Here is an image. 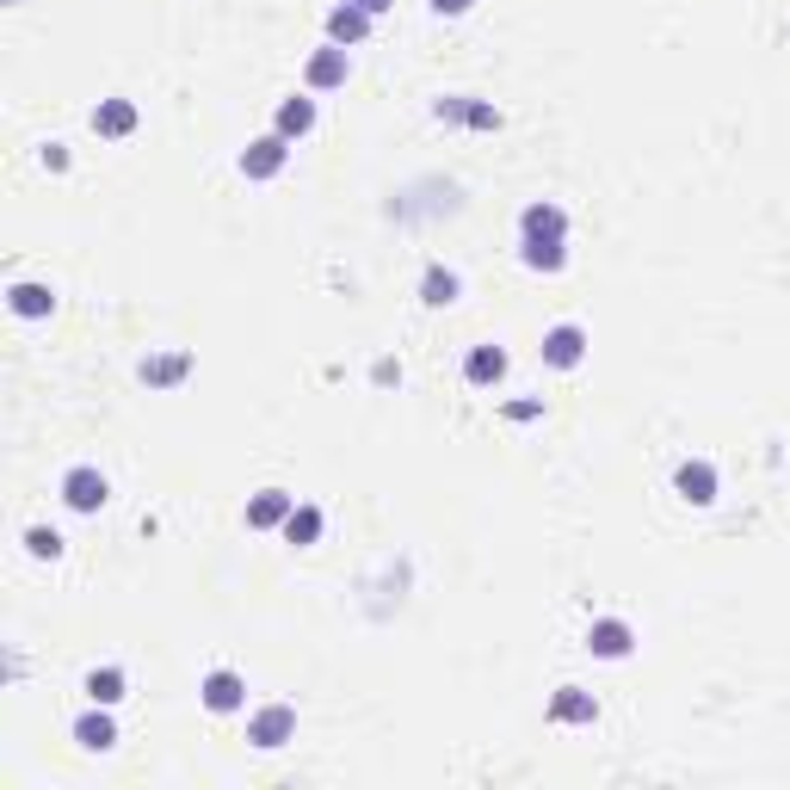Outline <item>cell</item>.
Returning a JSON list of instances; mask_svg holds the SVG:
<instances>
[{"label":"cell","mask_w":790,"mask_h":790,"mask_svg":"<svg viewBox=\"0 0 790 790\" xmlns=\"http://www.w3.org/2000/svg\"><path fill=\"white\" fill-rule=\"evenodd\" d=\"M519 253L531 272H562V260H568V216H562V204H525L519 216Z\"/></svg>","instance_id":"obj_1"},{"label":"cell","mask_w":790,"mask_h":790,"mask_svg":"<svg viewBox=\"0 0 790 790\" xmlns=\"http://www.w3.org/2000/svg\"><path fill=\"white\" fill-rule=\"evenodd\" d=\"M105 494H112V488H105V476H99V469H87V463L62 476V501L75 506V513H99V506H105Z\"/></svg>","instance_id":"obj_2"},{"label":"cell","mask_w":790,"mask_h":790,"mask_svg":"<svg viewBox=\"0 0 790 790\" xmlns=\"http://www.w3.org/2000/svg\"><path fill=\"white\" fill-rule=\"evenodd\" d=\"M580 359H587V328H575V322H562V328H550V334H543V365L575 371Z\"/></svg>","instance_id":"obj_3"},{"label":"cell","mask_w":790,"mask_h":790,"mask_svg":"<svg viewBox=\"0 0 790 790\" xmlns=\"http://www.w3.org/2000/svg\"><path fill=\"white\" fill-rule=\"evenodd\" d=\"M290 735H297V711H290V704H266V711L248 723V741H253V748H285Z\"/></svg>","instance_id":"obj_4"},{"label":"cell","mask_w":790,"mask_h":790,"mask_svg":"<svg viewBox=\"0 0 790 790\" xmlns=\"http://www.w3.org/2000/svg\"><path fill=\"white\" fill-rule=\"evenodd\" d=\"M630 642H637V637H630V624H624V617H599L593 630H587V649H593L599 661H624V655H630Z\"/></svg>","instance_id":"obj_5"},{"label":"cell","mask_w":790,"mask_h":790,"mask_svg":"<svg viewBox=\"0 0 790 790\" xmlns=\"http://www.w3.org/2000/svg\"><path fill=\"white\" fill-rule=\"evenodd\" d=\"M285 136H260V142H248V149H241V174L248 179H272L278 174V167H285Z\"/></svg>","instance_id":"obj_6"},{"label":"cell","mask_w":790,"mask_h":790,"mask_svg":"<svg viewBox=\"0 0 790 790\" xmlns=\"http://www.w3.org/2000/svg\"><path fill=\"white\" fill-rule=\"evenodd\" d=\"M432 112L451 117V124H469V130H501V112H494V105H482V99H439Z\"/></svg>","instance_id":"obj_7"},{"label":"cell","mask_w":790,"mask_h":790,"mask_svg":"<svg viewBox=\"0 0 790 790\" xmlns=\"http://www.w3.org/2000/svg\"><path fill=\"white\" fill-rule=\"evenodd\" d=\"M674 488H679V494H686L692 506H711V501H716V469H711L704 457H698V463H679Z\"/></svg>","instance_id":"obj_8"},{"label":"cell","mask_w":790,"mask_h":790,"mask_svg":"<svg viewBox=\"0 0 790 790\" xmlns=\"http://www.w3.org/2000/svg\"><path fill=\"white\" fill-rule=\"evenodd\" d=\"M290 506H297V501H290L285 488H266V494H253V501H248V525H253V531H266V525H285V519H290Z\"/></svg>","instance_id":"obj_9"},{"label":"cell","mask_w":790,"mask_h":790,"mask_svg":"<svg viewBox=\"0 0 790 790\" xmlns=\"http://www.w3.org/2000/svg\"><path fill=\"white\" fill-rule=\"evenodd\" d=\"M463 377H469L476 389L501 384V377H506V352H501V347H476L469 359H463Z\"/></svg>","instance_id":"obj_10"},{"label":"cell","mask_w":790,"mask_h":790,"mask_svg":"<svg viewBox=\"0 0 790 790\" xmlns=\"http://www.w3.org/2000/svg\"><path fill=\"white\" fill-rule=\"evenodd\" d=\"M241 698H248V686H241V674H229V667H216V674L204 679V704H211V711H241Z\"/></svg>","instance_id":"obj_11"},{"label":"cell","mask_w":790,"mask_h":790,"mask_svg":"<svg viewBox=\"0 0 790 790\" xmlns=\"http://www.w3.org/2000/svg\"><path fill=\"white\" fill-rule=\"evenodd\" d=\"M365 32H371V13L359 7V0H347V7H334L328 13V38L334 43H359Z\"/></svg>","instance_id":"obj_12"},{"label":"cell","mask_w":790,"mask_h":790,"mask_svg":"<svg viewBox=\"0 0 790 790\" xmlns=\"http://www.w3.org/2000/svg\"><path fill=\"white\" fill-rule=\"evenodd\" d=\"M550 716H556V723H593L599 704H593V692H580V686H562V692L550 698Z\"/></svg>","instance_id":"obj_13"},{"label":"cell","mask_w":790,"mask_h":790,"mask_svg":"<svg viewBox=\"0 0 790 790\" xmlns=\"http://www.w3.org/2000/svg\"><path fill=\"white\" fill-rule=\"evenodd\" d=\"M93 130L99 136H130L136 130V105H130V99H99Z\"/></svg>","instance_id":"obj_14"},{"label":"cell","mask_w":790,"mask_h":790,"mask_svg":"<svg viewBox=\"0 0 790 790\" xmlns=\"http://www.w3.org/2000/svg\"><path fill=\"white\" fill-rule=\"evenodd\" d=\"M7 303H13V315L38 322V315H50V309H57V297H50V285H13V290H7Z\"/></svg>","instance_id":"obj_15"},{"label":"cell","mask_w":790,"mask_h":790,"mask_svg":"<svg viewBox=\"0 0 790 790\" xmlns=\"http://www.w3.org/2000/svg\"><path fill=\"white\" fill-rule=\"evenodd\" d=\"M75 741H80V748H87V753H105V748H112V741H117L112 716H105V711H87V716H80V723H75Z\"/></svg>","instance_id":"obj_16"},{"label":"cell","mask_w":790,"mask_h":790,"mask_svg":"<svg viewBox=\"0 0 790 790\" xmlns=\"http://www.w3.org/2000/svg\"><path fill=\"white\" fill-rule=\"evenodd\" d=\"M347 80V50L334 43V50H322V57H309V87H340Z\"/></svg>","instance_id":"obj_17"},{"label":"cell","mask_w":790,"mask_h":790,"mask_svg":"<svg viewBox=\"0 0 790 790\" xmlns=\"http://www.w3.org/2000/svg\"><path fill=\"white\" fill-rule=\"evenodd\" d=\"M192 371V352H167V359H142V377H149L154 389H167V384H179Z\"/></svg>","instance_id":"obj_18"},{"label":"cell","mask_w":790,"mask_h":790,"mask_svg":"<svg viewBox=\"0 0 790 790\" xmlns=\"http://www.w3.org/2000/svg\"><path fill=\"white\" fill-rule=\"evenodd\" d=\"M315 130V105H309V99H285V105H278V136H309Z\"/></svg>","instance_id":"obj_19"},{"label":"cell","mask_w":790,"mask_h":790,"mask_svg":"<svg viewBox=\"0 0 790 790\" xmlns=\"http://www.w3.org/2000/svg\"><path fill=\"white\" fill-rule=\"evenodd\" d=\"M87 698H93V704H117V698H124V667H93V674H87Z\"/></svg>","instance_id":"obj_20"},{"label":"cell","mask_w":790,"mask_h":790,"mask_svg":"<svg viewBox=\"0 0 790 790\" xmlns=\"http://www.w3.org/2000/svg\"><path fill=\"white\" fill-rule=\"evenodd\" d=\"M421 297L432 309H444V303H457V278H451V272L444 266H426V278H421Z\"/></svg>","instance_id":"obj_21"},{"label":"cell","mask_w":790,"mask_h":790,"mask_svg":"<svg viewBox=\"0 0 790 790\" xmlns=\"http://www.w3.org/2000/svg\"><path fill=\"white\" fill-rule=\"evenodd\" d=\"M285 538L290 543H315V538H322V513H315V506H290Z\"/></svg>","instance_id":"obj_22"},{"label":"cell","mask_w":790,"mask_h":790,"mask_svg":"<svg viewBox=\"0 0 790 790\" xmlns=\"http://www.w3.org/2000/svg\"><path fill=\"white\" fill-rule=\"evenodd\" d=\"M25 550H32V556H62V538L50 525H32V531H25Z\"/></svg>","instance_id":"obj_23"},{"label":"cell","mask_w":790,"mask_h":790,"mask_svg":"<svg viewBox=\"0 0 790 790\" xmlns=\"http://www.w3.org/2000/svg\"><path fill=\"white\" fill-rule=\"evenodd\" d=\"M538 414H543V402H513L506 407V421H538Z\"/></svg>","instance_id":"obj_24"},{"label":"cell","mask_w":790,"mask_h":790,"mask_svg":"<svg viewBox=\"0 0 790 790\" xmlns=\"http://www.w3.org/2000/svg\"><path fill=\"white\" fill-rule=\"evenodd\" d=\"M469 0H432V13H463Z\"/></svg>","instance_id":"obj_25"},{"label":"cell","mask_w":790,"mask_h":790,"mask_svg":"<svg viewBox=\"0 0 790 790\" xmlns=\"http://www.w3.org/2000/svg\"><path fill=\"white\" fill-rule=\"evenodd\" d=\"M359 7H365V13H371V20H377V13H384V7H389V0H359Z\"/></svg>","instance_id":"obj_26"}]
</instances>
